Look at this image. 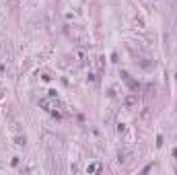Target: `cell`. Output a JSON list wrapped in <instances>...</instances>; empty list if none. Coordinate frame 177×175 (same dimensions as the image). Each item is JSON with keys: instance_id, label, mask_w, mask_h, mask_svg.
Segmentation results:
<instances>
[{"instance_id": "cell-1", "label": "cell", "mask_w": 177, "mask_h": 175, "mask_svg": "<svg viewBox=\"0 0 177 175\" xmlns=\"http://www.w3.org/2000/svg\"><path fill=\"white\" fill-rule=\"evenodd\" d=\"M124 103H126V107H132V105H136V103H138V97H136V95H128Z\"/></svg>"}, {"instance_id": "cell-2", "label": "cell", "mask_w": 177, "mask_h": 175, "mask_svg": "<svg viewBox=\"0 0 177 175\" xmlns=\"http://www.w3.org/2000/svg\"><path fill=\"white\" fill-rule=\"evenodd\" d=\"M97 171H101V165L99 163H91L86 167V173H97Z\"/></svg>"}]
</instances>
